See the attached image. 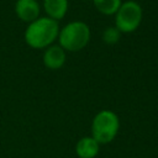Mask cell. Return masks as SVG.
<instances>
[{
  "label": "cell",
  "instance_id": "3",
  "mask_svg": "<svg viewBox=\"0 0 158 158\" xmlns=\"http://www.w3.org/2000/svg\"><path fill=\"white\" fill-rule=\"evenodd\" d=\"M120 128L118 116L107 109L100 110L91 122V137L100 144H107L115 139Z\"/></svg>",
  "mask_w": 158,
  "mask_h": 158
},
{
  "label": "cell",
  "instance_id": "4",
  "mask_svg": "<svg viewBox=\"0 0 158 158\" xmlns=\"http://www.w3.org/2000/svg\"><path fill=\"white\" fill-rule=\"evenodd\" d=\"M142 17V6L135 0H127L115 14V26L121 33H131L139 27Z\"/></svg>",
  "mask_w": 158,
  "mask_h": 158
},
{
  "label": "cell",
  "instance_id": "6",
  "mask_svg": "<svg viewBox=\"0 0 158 158\" xmlns=\"http://www.w3.org/2000/svg\"><path fill=\"white\" fill-rule=\"evenodd\" d=\"M65 51L59 44H51L44 49L43 53V64L48 69L57 70L62 68L65 63Z\"/></svg>",
  "mask_w": 158,
  "mask_h": 158
},
{
  "label": "cell",
  "instance_id": "9",
  "mask_svg": "<svg viewBox=\"0 0 158 158\" xmlns=\"http://www.w3.org/2000/svg\"><path fill=\"white\" fill-rule=\"evenodd\" d=\"M93 2L96 10L106 16L115 15L120 5L122 4L121 0H93Z\"/></svg>",
  "mask_w": 158,
  "mask_h": 158
},
{
  "label": "cell",
  "instance_id": "5",
  "mask_svg": "<svg viewBox=\"0 0 158 158\" xmlns=\"http://www.w3.org/2000/svg\"><path fill=\"white\" fill-rule=\"evenodd\" d=\"M40 4L37 0H16L15 14L23 22H32L40 17Z\"/></svg>",
  "mask_w": 158,
  "mask_h": 158
},
{
  "label": "cell",
  "instance_id": "10",
  "mask_svg": "<svg viewBox=\"0 0 158 158\" xmlns=\"http://www.w3.org/2000/svg\"><path fill=\"white\" fill-rule=\"evenodd\" d=\"M120 37H121V32L116 28V26L115 27H107L102 32V41L109 46L116 44L120 41Z\"/></svg>",
  "mask_w": 158,
  "mask_h": 158
},
{
  "label": "cell",
  "instance_id": "7",
  "mask_svg": "<svg viewBox=\"0 0 158 158\" xmlns=\"http://www.w3.org/2000/svg\"><path fill=\"white\" fill-rule=\"evenodd\" d=\"M100 151V143L91 136L81 137L75 144V153L79 158H95Z\"/></svg>",
  "mask_w": 158,
  "mask_h": 158
},
{
  "label": "cell",
  "instance_id": "1",
  "mask_svg": "<svg viewBox=\"0 0 158 158\" xmlns=\"http://www.w3.org/2000/svg\"><path fill=\"white\" fill-rule=\"evenodd\" d=\"M59 26L47 16L38 17L30 22L25 30V42L35 49H46L58 38Z\"/></svg>",
  "mask_w": 158,
  "mask_h": 158
},
{
  "label": "cell",
  "instance_id": "2",
  "mask_svg": "<svg viewBox=\"0 0 158 158\" xmlns=\"http://www.w3.org/2000/svg\"><path fill=\"white\" fill-rule=\"evenodd\" d=\"M57 40L64 51L78 52L89 43L90 28L83 21H72L59 30Z\"/></svg>",
  "mask_w": 158,
  "mask_h": 158
},
{
  "label": "cell",
  "instance_id": "8",
  "mask_svg": "<svg viewBox=\"0 0 158 158\" xmlns=\"http://www.w3.org/2000/svg\"><path fill=\"white\" fill-rule=\"evenodd\" d=\"M43 9L47 17L59 21L68 11V0H43Z\"/></svg>",
  "mask_w": 158,
  "mask_h": 158
}]
</instances>
